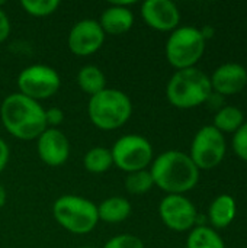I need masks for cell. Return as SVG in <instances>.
I'll return each instance as SVG.
<instances>
[{"label": "cell", "mask_w": 247, "mask_h": 248, "mask_svg": "<svg viewBox=\"0 0 247 248\" xmlns=\"http://www.w3.org/2000/svg\"><path fill=\"white\" fill-rule=\"evenodd\" d=\"M132 23H134L132 12L127 6H119L115 3L103 10L99 20L102 31L109 35H122L132 28Z\"/></svg>", "instance_id": "obj_15"}, {"label": "cell", "mask_w": 247, "mask_h": 248, "mask_svg": "<svg viewBox=\"0 0 247 248\" xmlns=\"http://www.w3.org/2000/svg\"><path fill=\"white\" fill-rule=\"evenodd\" d=\"M79 248H95V247H79Z\"/></svg>", "instance_id": "obj_30"}, {"label": "cell", "mask_w": 247, "mask_h": 248, "mask_svg": "<svg viewBox=\"0 0 247 248\" xmlns=\"http://www.w3.org/2000/svg\"><path fill=\"white\" fill-rule=\"evenodd\" d=\"M77 84L84 93L95 96L106 89V78L99 67L84 65L77 74Z\"/></svg>", "instance_id": "obj_18"}, {"label": "cell", "mask_w": 247, "mask_h": 248, "mask_svg": "<svg viewBox=\"0 0 247 248\" xmlns=\"http://www.w3.org/2000/svg\"><path fill=\"white\" fill-rule=\"evenodd\" d=\"M64 121V113L60 108H49L48 110H45V122H47V128H55L58 126L61 122Z\"/></svg>", "instance_id": "obj_26"}, {"label": "cell", "mask_w": 247, "mask_h": 248, "mask_svg": "<svg viewBox=\"0 0 247 248\" xmlns=\"http://www.w3.org/2000/svg\"><path fill=\"white\" fill-rule=\"evenodd\" d=\"M105 41V32L95 19H83L77 22L68 33V48L73 54L86 57L100 49Z\"/></svg>", "instance_id": "obj_11"}, {"label": "cell", "mask_w": 247, "mask_h": 248, "mask_svg": "<svg viewBox=\"0 0 247 248\" xmlns=\"http://www.w3.org/2000/svg\"><path fill=\"white\" fill-rule=\"evenodd\" d=\"M52 215L55 221L73 234H87L99 222L98 206L82 196L64 195L54 202Z\"/></svg>", "instance_id": "obj_5"}, {"label": "cell", "mask_w": 247, "mask_h": 248, "mask_svg": "<svg viewBox=\"0 0 247 248\" xmlns=\"http://www.w3.org/2000/svg\"><path fill=\"white\" fill-rule=\"evenodd\" d=\"M112 160L116 167L127 173L146 170L153 160V147L141 135L130 134L121 137L112 147Z\"/></svg>", "instance_id": "obj_7"}, {"label": "cell", "mask_w": 247, "mask_h": 248, "mask_svg": "<svg viewBox=\"0 0 247 248\" xmlns=\"http://www.w3.org/2000/svg\"><path fill=\"white\" fill-rule=\"evenodd\" d=\"M7 161H9V147H7V144L0 138V173L4 170Z\"/></svg>", "instance_id": "obj_28"}, {"label": "cell", "mask_w": 247, "mask_h": 248, "mask_svg": "<svg viewBox=\"0 0 247 248\" xmlns=\"http://www.w3.org/2000/svg\"><path fill=\"white\" fill-rule=\"evenodd\" d=\"M3 4V3H0ZM10 33V22H9V17L6 16V13L1 10L0 7V42H3Z\"/></svg>", "instance_id": "obj_27"}, {"label": "cell", "mask_w": 247, "mask_h": 248, "mask_svg": "<svg viewBox=\"0 0 247 248\" xmlns=\"http://www.w3.org/2000/svg\"><path fill=\"white\" fill-rule=\"evenodd\" d=\"M0 116L6 131L19 140H35L47 129L45 109L20 93H13L3 100Z\"/></svg>", "instance_id": "obj_2"}, {"label": "cell", "mask_w": 247, "mask_h": 248, "mask_svg": "<svg viewBox=\"0 0 247 248\" xmlns=\"http://www.w3.org/2000/svg\"><path fill=\"white\" fill-rule=\"evenodd\" d=\"M154 186L167 195H183L192 190L199 180V169L182 151L170 150L160 154L151 166Z\"/></svg>", "instance_id": "obj_1"}, {"label": "cell", "mask_w": 247, "mask_h": 248, "mask_svg": "<svg viewBox=\"0 0 247 248\" xmlns=\"http://www.w3.org/2000/svg\"><path fill=\"white\" fill-rule=\"evenodd\" d=\"M205 52L201 29L192 26L176 28L166 42V58L178 70L192 68Z\"/></svg>", "instance_id": "obj_6"}, {"label": "cell", "mask_w": 247, "mask_h": 248, "mask_svg": "<svg viewBox=\"0 0 247 248\" xmlns=\"http://www.w3.org/2000/svg\"><path fill=\"white\" fill-rule=\"evenodd\" d=\"M4 203H6V190H4V187L0 185V208H3Z\"/></svg>", "instance_id": "obj_29"}, {"label": "cell", "mask_w": 247, "mask_h": 248, "mask_svg": "<svg viewBox=\"0 0 247 248\" xmlns=\"http://www.w3.org/2000/svg\"><path fill=\"white\" fill-rule=\"evenodd\" d=\"M236 201L230 195H220L210 206L208 217L214 228L229 227L236 217Z\"/></svg>", "instance_id": "obj_16"}, {"label": "cell", "mask_w": 247, "mask_h": 248, "mask_svg": "<svg viewBox=\"0 0 247 248\" xmlns=\"http://www.w3.org/2000/svg\"><path fill=\"white\" fill-rule=\"evenodd\" d=\"M243 124H245V115L239 108L224 106L215 113L213 126L218 129L221 134L224 132L234 134Z\"/></svg>", "instance_id": "obj_19"}, {"label": "cell", "mask_w": 247, "mask_h": 248, "mask_svg": "<svg viewBox=\"0 0 247 248\" xmlns=\"http://www.w3.org/2000/svg\"><path fill=\"white\" fill-rule=\"evenodd\" d=\"M213 90L220 96H233L240 93L247 84V70L236 62L220 65L210 77Z\"/></svg>", "instance_id": "obj_14"}, {"label": "cell", "mask_w": 247, "mask_h": 248, "mask_svg": "<svg viewBox=\"0 0 247 248\" xmlns=\"http://www.w3.org/2000/svg\"><path fill=\"white\" fill-rule=\"evenodd\" d=\"M103 248H144V244L135 235L122 234V235H116V237L111 238L103 246Z\"/></svg>", "instance_id": "obj_25"}, {"label": "cell", "mask_w": 247, "mask_h": 248, "mask_svg": "<svg viewBox=\"0 0 247 248\" xmlns=\"http://www.w3.org/2000/svg\"><path fill=\"white\" fill-rule=\"evenodd\" d=\"M20 6L28 15L35 17H44L52 15L58 9L60 1L58 0H22Z\"/></svg>", "instance_id": "obj_23"}, {"label": "cell", "mask_w": 247, "mask_h": 248, "mask_svg": "<svg viewBox=\"0 0 247 248\" xmlns=\"http://www.w3.org/2000/svg\"><path fill=\"white\" fill-rule=\"evenodd\" d=\"M83 164H84V169L93 174L105 173L114 166L112 153H111V150H108L105 147L90 148L83 158Z\"/></svg>", "instance_id": "obj_21"}, {"label": "cell", "mask_w": 247, "mask_h": 248, "mask_svg": "<svg viewBox=\"0 0 247 248\" xmlns=\"http://www.w3.org/2000/svg\"><path fill=\"white\" fill-rule=\"evenodd\" d=\"M186 248H226V246L213 228L199 225L189 232Z\"/></svg>", "instance_id": "obj_20"}, {"label": "cell", "mask_w": 247, "mask_h": 248, "mask_svg": "<svg viewBox=\"0 0 247 248\" xmlns=\"http://www.w3.org/2000/svg\"><path fill=\"white\" fill-rule=\"evenodd\" d=\"M233 151L239 158L243 161H247V122H245L236 132L231 141Z\"/></svg>", "instance_id": "obj_24"}, {"label": "cell", "mask_w": 247, "mask_h": 248, "mask_svg": "<svg viewBox=\"0 0 247 248\" xmlns=\"http://www.w3.org/2000/svg\"><path fill=\"white\" fill-rule=\"evenodd\" d=\"M87 113L95 126L102 131H114L131 118L132 105L124 92L106 87L90 96Z\"/></svg>", "instance_id": "obj_4"}, {"label": "cell", "mask_w": 247, "mask_h": 248, "mask_svg": "<svg viewBox=\"0 0 247 248\" xmlns=\"http://www.w3.org/2000/svg\"><path fill=\"white\" fill-rule=\"evenodd\" d=\"M38 154L47 166H63L70 155V142L60 129L47 128L38 137Z\"/></svg>", "instance_id": "obj_13"}, {"label": "cell", "mask_w": 247, "mask_h": 248, "mask_svg": "<svg viewBox=\"0 0 247 248\" xmlns=\"http://www.w3.org/2000/svg\"><path fill=\"white\" fill-rule=\"evenodd\" d=\"M163 224L178 232L189 231L197 224V209L183 195H167L159 206Z\"/></svg>", "instance_id": "obj_10"}, {"label": "cell", "mask_w": 247, "mask_h": 248, "mask_svg": "<svg viewBox=\"0 0 247 248\" xmlns=\"http://www.w3.org/2000/svg\"><path fill=\"white\" fill-rule=\"evenodd\" d=\"M213 93L210 77L197 67L178 70L167 83L166 96L179 109H192L205 103Z\"/></svg>", "instance_id": "obj_3"}, {"label": "cell", "mask_w": 247, "mask_h": 248, "mask_svg": "<svg viewBox=\"0 0 247 248\" xmlns=\"http://www.w3.org/2000/svg\"><path fill=\"white\" fill-rule=\"evenodd\" d=\"M144 22L160 32L175 31L181 22V12L170 0H147L141 6Z\"/></svg>", "instance_id": "obj_12"}, {"label": "cell", "mask_w": 247, "mask_h": 248, "mask_svg": "<svg viewBox=\"0 0 247 248\" xmlns=\"http://www.w3.org/2000/svg\"><path fill=\"white\" fill-rule=\"evenodd\" d=\"M246 70H247V68H246Z\"/></svg>", "instance_id": "obj_31"}, {"label": "cell", "mask_w": 247, "mask_h": 248, "mask_svg": "<svg viewBox=\"0 0 247 248\" xmlns=\"http://www.w3.org/2000/svg\"><path fill=\"white\" fill-rule=\"evenodd\" d=\"M226 150L227 142L224 135L213 125H207L194 137L189 157L199 170H211L224 160Z\"/></svg>", "instance_id": "obj_8"}, {"label": "cell", "mask_w": 247, "mask_h": 248, "mask_svg": "<svg viewBox=\"0 0 247 248\" xmlns=\"http://www.w3.org/2000/svg\"><path fill=\"white\" fill-rule=\"evenodd\" d=\"M61 80L58 73L44 64L26 67L17 77L19 93L36 102L54 96L58 92Z\"/></svg>", "instance_id": "obj_9"}, {"label": "cell", "mask_w": 247, "mask_h": 248, "mask_svg": "<svg viewBox=\"0 0 247 248\" xmlns=\"http://www.w3.org/2000/svg\"><path fill=\"white\" fill-rule=\"evenodd\" d=\"M154 186L151 173L147 170L128 173L125 177V189L131 195H144Z\"/></svg>", "instance_id": "obj_22"}, {"label": "cell", "mask_w": 247, "mask_h": 248, "mask_svg": "<svg viewBox=\"0 0 247 248\" xmlns=\"http://www.w3.org/2000/svg\"><path fill=\"white\" fill-rule=\"evenodd\" d=\"M131 215V203L121 196H114L103 201L98 206L99 219L108 224H119Z\"/></svg>", "instance_id": "obj_17"}]
</instances>
